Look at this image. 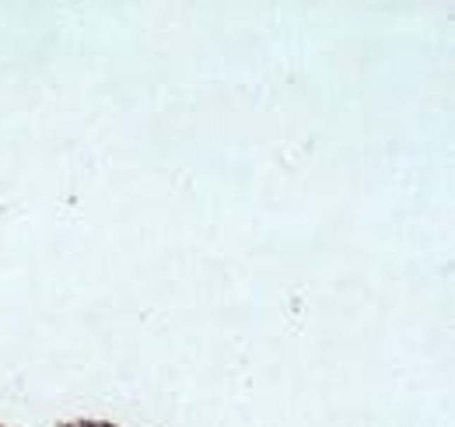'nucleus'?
<instances>
[]
</instances>
